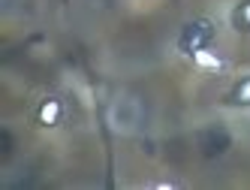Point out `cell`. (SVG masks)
Returning a JSON list of instances; mask_svg holds the SVG:
<instances>
[{"label": "cell", "mask_w": 250, "mask_h": 190, "mask_svg": "<svg viewBox=\"0 0 250 190\" xmlns=\"http://www.w3.org/2000/svg\"><path fill=\"white\" fill-rule=\"evenodd\" d=\"M139 118H142V109H139V103L133 97H121L112 103V109H109V124L115 133L121 136H127L139 127Z\"/></svg>", "instance_id": "obj_1"}, {"label": "cell", "mask_w": 250, "mask_h": 190, "mask_svg": "<svg viewBox=\"0 0 250 190\" xmlns=\"http://www.w3.org/2000/svg\"><path fill=\"white\" fill-rule=\"evenodd\" d=\"M193 61L199 63V66H208V70H220V58H214L211 51H205V48L193 51Z\"/></svg>", "instance_id": "obj_2"}, {"label": "cell", "mask_w": 250, "mask_h": 190, "mask_svg": "<svg viewBox=\"0 0 250 190\" xmlns=\"http://www.w3.org/2000/svg\"><path fill=\"white\" fill-rule=\"evenodd\" d=\"M58 115H61V106H58V103H45V106H42V112H40L42 124H55V121H58Z\"/></svg>", "instance_id": "obj_3"}, {"label": "cell", "mask_w": 250, "mask_h": 190, "mask_svg": "<svg viewBox=\"0 0 250 190\" xmlns=\"http://www.w3.org/2000/svg\"><path fill=\"white\" fill-rule=\"evenodd\" d=\"M244 19H247V21H250V6H247V9H244Z\"/></svg>", "instance_id": "obj_4"}]
</instances>
